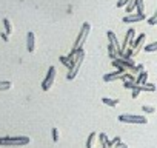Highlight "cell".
<instances>
[{
  "mask_svg": "<svg viewBox=\"0 0 157 148\" xmlns=\"http://www.w3.org/2000/svg\"><path fill=\"white\" fill-rule=\"evenodd\" d=\"M146 79H148V72L143 69L140 74H137V77H136V85L139 87V85H143V84H146Z\"/></svg>",
  "mask_w": 157,
  "mask_h": 148,
  "instance_id": "obj_12",
  "label": "cell"
},
{
  "mask_svg": "<svg viewBox=\"0 0 157 148\" xmlns=\"http://www.w3.org/2000/svg\"><path fill=\"white\" fill-rule=\"evenodd\" d=\"M123 87L126 88V90H137V85H136V82H131V80H123Z\"/></svg>",
  "mask_w": 157,
  "mask_h": 148,
  "instance_id": "obj_21",
  "label": "cell"
},
{
  "mask_svg": "<svg viewBox=\"0 0 157 148\" xmlns=\"http://www.w3.org/2000/svg\"><path fill=\"white\" fill-rule=\"evenodd\" d=\"M137 88H139L140 91H148V93H154V91L157 90V87H155L154 84H148V82L143 84V85H139Z\"/></svg>",
  "mask_w": 157,
  "mask_h": 148,
  "instance_id": "obj_13",
  "label": "cell"
},
{
  "mask_svg": "<svg viewBox=\"0 0 157 148\" xmlns=\"http://www.w3.org/2000/svg\"><path fill=\"white\" fill-rule=\"evenodd\" d=\"M129 2V0H119L117 2V8H122V6H126V3Z\"/></svg>",
  "mask_w": 157,
  "mask_h": 148,
  "instance_id": "obj_27",
  "label": "cell"
},
{
  "mask_svg": "<svg viewBox=\"0 0 157 148\" xmlns=\"http://www.w3.org/2000/svg\"><path fill=\"white\" fill-rule=\"evenodd\" d=\"M142 111H145L146 114H152V113L155 111V108H154V107H149V105H143V107H142Z\"/></svg>",
  "mask_w": 157,
  "mask_h": 148,
  "instance_id": "obj_23",
  "label": "cell"
},
{
  "mask_svg": "<svg viewBox=\"0 0 157 148\" xmlns=\"http://www.w3.org/2000/svg\"><path fill=\"white\" fill-rule=\"evenodd\" d=\"M90 31H91V25L88 23V22H85L83 25H82V29H80V33H78V36H77V39L74 40V45H72V49H71V53L66 56L71 62L74 60V57H75V54L80 51L82 48H83V45H85V42H86V39H88V36H90Z\"/></svg>",
  "mask_w": 157,
  "mask_h": 148,
  "instance_id": "obj_1",
  "label": "cell"
},
{
  "mask_svg": "<svg viewBox=\"0 0 157 148\" xmlns=\"http://www.w3.org/2000/svg\"><path fill=\"white\" fill-rule=\"evenodd\" d=\"M117 148H128V146H126V143H123V142H120V143L117 145Z\"/></svg>",
  "mask_w": 157,
  "mask_h": 148,
  "instance_id": "obj_30",
  "label": "cell"
},
{
  "mask_svg": "<svg viewBox=\"0 0 157 148\" xmlns=\"http://www.w3.org/2000/svg\"><path fill=\"white\" fill-rule=\"evenodd\" d=\"M140 93H142V91H140L139 88H137V90H132V94H131V96H132V99H137Z\"/></svg>",
  "mask_w": 157,
  "mask_h": 148,
  "instance_id": "obj_28",
  "label": "cell"
},
{
  "mask_svg": "<svg viewBox=\"0 0 157 148\" xmlns=\"http://www.w3.org/2000/svg\"><path fill=\"white\" fill-rule=\"evenodd\" d=\"M96 139H97V133H96V131L90 133V136H88V139H86V148H93Z\"/></svg>",
  "mask_w": 157,
  "mask_h": 148,
  "instance_id": "obj_14",
  "label": "cell"
},
{
  "mask_svg": "<svg viewBox=\"0 0 157 148\" xmlns=\"http://www.w3.org/2000/svg\"><path fill=\"white\" fill-rule=\"evenodd\" d=\"M155 26H157V22H155Z\"/></svg>",
  "mask_w": 157,
  "mask_h": 148,
  "instance_id": "obj_31",
  "label": "cell"
},
{
  "mask_svg": "<svg viewBox=\"0 0 157 148\" xmlns=\"http://www.w3.org/2000/svg\"><path fill=\"white\" fill-rule=\"evenodd\" d=\"M120 142H122V140H120V137H119V136H116L113 140H109V148H114V146H116V145H119Z\"/></svg>",
  "mask_w": 157,
  "mask_h": 148,
  "instance_id": "obj_24",
  "label": "cell"
},
{
  "mask_svg": "<svg viewBox=\"0 0 157 148\" xmlns=\"http://www.w3.org/2000/svg\"><path fill=\"white\" fill-rule=\"evenodd\" d=\"M83 59H85V49L82 48L80 51L75 54V57H74V60H72V66H71V69H69L68 74H66V79H68V80H72V79L77 77L78 71H80V66H82V63H83Z\"/></svg>",
  "mask_w": 157,
  "mask_h": 148,
  "instance_id": "obj_2",
  "label": "cell"
},
{
  "mask_svg": "<svg viewBox=\"0 0 157 148\" xmlns=\"http://www.w3.org/2000/svg\"><path fill=\"white\" fill-rule=\"evenodd\" d=\"M123 71H120V69H116V71H113V72H108V74H105L103 76V82H114V80H123Z\"/></svg>",
  "mask_w": 157,
  "mask_h": 148,
  "instance_id": "obj_8",
  "label": "cell"
},
{
  "mask_svg": "<svg viewBox=\"0 0 157 148\" xmlns=\"http://www.w3.org/2000/svg\"><path fill=\"white\" fill-rule=\"evenodd\" d=\"M125 54H126L128 57H132V56H134V49H126V51H125Z\"/></svg>",
  "mask_w": 157,
  "mask_h": 148,
  "instance_id": "obj_29",
  "label": "cell"
},
{
  "mask_svg": "<svg viewBox=\"0 0 157 148\" xmlns=\"http://www.w3.org/2000/svg\"><path fill=\"white\" fill-rule=\"evenodd\" d=\"M56 72H57L56 66H49V68H48V72H46V76H45V79H43V82H42V90H43V91H48V90L52 87L54 79H56Z\"/></svg>",
  "mask_w": 157,
  "mask_h": 148,
  "instance_id": "obj_5",
  "label": "cell"
},
{
  "mask_svg": "<svg viewBox=\"0 0 157 148\" xmlns=\"http://www.w3.org/2000/svg\"><path fill=\"white\" fill-rule=\"evenodd\" d=\"M136 13L143 14V0H137L136 2Z\"/></svg>",
  "mask_w": 157,
  "mask_h": 148,
  "instance_id": "obj_22",
  "label": "cell"
},
{
  "mask_svg": "<svg viewBox=\"0 0 157 148\" xmlns=\"http://www.w3.org/2000/svg\"><path fill=\"white\" fill-rule=\"evenodd\" d=\"M102 102L105 105H108V107H113V108L119 105V100L117 99H109V97H102Z\"/></svg>",
  "mask_w": 157,
  "mask_h": 148,
  "instance_id": "obj_16",
  "label": "cell"
},
{
  "mask_svg": "<svg viewBox=\"0 0 157 148\" xmlns=\"http://www.w3.org/2000/svg\"><path fill=\"white\" fill-rule=\"evenodd\" d=\"M11 87H13V84L10 80H2L0 82V91H8Z\"/></svg>",
  "mask_w": 157,
  "mask_h": 148,
  "instance_id": "obj_18",
  "label": "cell"
},
{
  "mask_svg": "<svg viewBox=\"0 0 157 148\" xmlns=\"http://www.w3.org/2000/svg\"><path fill=\"white\" fill-rule=\"evenodd\" d=\"M155 22H157V10H155V13L152 14V17L148 19V25H155Z\"/></svg>",
  "mask_w": 157,
  "mask_h": 148,
  "instance_id": "obj_26",
  "label": "cell"
},
{
  "mask_svg": "<svg viewBox=\"0 0 157 148\" xmlns=\"http://www.w3.org/2000/svg\"><path fill=\"white\" fill-rule=\"evenodd\" d=\"M31 140L28 136H5L0 137V145L2 146H22L28 145Z\"/></svg>",
  "mask_w": 157,
  "mask_h": 148,
  "instance_id": "obj_3",
  "label": "cell"
},
{
  "mask_svg": "<svg viewBox=\"0 0 157 148\" xmlns=\"http://www.w3.org/2000/svg\"><path fill=\"white\" fill-rule=\"evenodd\" d=\"M134 40H136V29L134 28H129L128 31H126V34H125V37H123V42H122V53H125L126 49H128V46L131 45L132 46V43H134Z\"/></svg>",
  "mask_w": 157,
  "mask_h": 148,
  "instance_id": "obj_6",
  "label": "cell"
},
{
  "mask_svg": "<svg viewBox=\"0 0 157 148\" xmlns=\"http://www.w3.org/2000/svg\"><path fill=\"white\" fill-rule=\"evenodd\" d=\"M99 140L102 143V148H109V139H108V136L105 133H100L99 134Z\"/></svg>",
  "mask_w": 157,
  "mask_h": 148,
  "instance_id": "obj_15",
  "label": "cell"
},
{
  "mask_svg": "<svg viewBox=\"0 0 157 148\" xmlns=\"http://www.w3.org/2000/svg\"><path fill=\"white\" fill-rule=\"evenodd\" d=\"M26 49L29 53H34V49H36V34L31 33V31L26 36Z\"/></svg>",
  "mask_w": 157,
  "mask_h": 148,
  "instance_id": "obj_11",
  "label": "cell"
},
{
  "mask_svg": "<svg viewBox=\"0 0 157 148\" xmlns=\"http://www.w3.org/2000/svg\"><path fill=\"white\" fill-rule=\"evenodd\" d=\"M117 119L122 123H139V125L148 123L146 116H139V114H120Z\"/></svg>",
  "mask_w": 157,
  "mask_h": 148,
  "instance_id": "obj_4",
  "label": "cell"
},
{
  "mask_svg": "<svg viewBox=\"0 0 157 148\" xmlns=\"http://www.w3.org/2000/svg\"><path fill=\"white\" fill-rule=\"evenodd\" d=\"M146 53H154V51H157V42H152V43H148V45H145V48H143Z\"/></svg>",
  "mask_w": 157,
  "mask_h": 148,
  "instance_id": "obj_20",
  "label": "cell"
},
{
  "mask_svg": "<svg viewBox=\"0 0 157 148\" xmlns=\"http://www.w3.org/2000/svg\"><path fill=\"white\" fill-rule=\"evenodd\" d=\"M59 60H60V63H62L63 66H66L68 69H71V66H72V62H71L68 57H65V56H60V59H59Z\"/></svg>",
  "mask_w": 157,
  "mask_h": 148,
  "instance_id": "obj_17",
  "label": "cell"
},
{
  "mask_svg": "<svg viewBox=\"0 0 157 148\" xmlns=\"http://www.w3.org/2000/svg\"><path fill=\"white\" fill-rule=\"evenodd\" d=\"M3 25H5V33H6V34H11V33H13L11 20H10V19H3Z\"/></svg>",
  "mask_w": 157,
  "mask_h": 148,
  "instance_id": "obj_19",
  "label": "cell"
},
{
  "mask_svg": "<svg viewBox=\"0 0 157 148\" xmlns=\"http://www.w3.org/2000/svg\"><path fill=\"white\" fill-rule=\"evenodd\" d=\"M106 37H108V45L113 46V48L116 49V53L119 54L120 49H122V45L119 43V39L116 37V34H114L113 31H108V33H106Z\"/></svg>",
  "mask_w": 157,
  "mask_h": 148,
  "instance_id": "obj_7",
  "label": "cell"
},
{
  "mask_svg": "<svg viewBox=\"0 0 157 148\" xmlns=\"http://www.w3.org/2000/svg\"><path fill=\"white\" fill-rule=\"evenodd\" d=\"M146 16L145 14H139V13H132V14H128L123 17V23H136V22H142L145 20Z\"/></svg>",
  "mask_w": 157,
  "mask_h": 148,
  "instance_id": "obj_9",
  "label": "cell"
},
{
  "mask_svg": "<svg viewBox=\"0 0 157 148\" xmlns=\"http://www.w3.org/2000/svg\"><path fill=\"white\" fill-rule=\"evenodd\" d=\"M59 137H60L59 130H57V128H52V140H54V142H57V140H59Z\"/></svg>",
  "mask_w": 157,
  "mask_h": 148,
  "instance_id": "obj_25",
  "label": "cell"
},
{
  "mask_svg": "<svg viewBox=\"0 0 157 148\" xmlns=\"http://www.w3.org/2000/svg\"><path fill=\"white\" fill-rule=\"evenodd\" d=\"M145 40H146V34H140L139 37H136V40H134V43H132L134 56H137V54H139V51L143 48V45H145Z\"/></svg>",
  "mask_w": 157,
  "mask_h": 148,
  "instance_id": "obj_10",
  "label": "cell"
}]
</instances>
